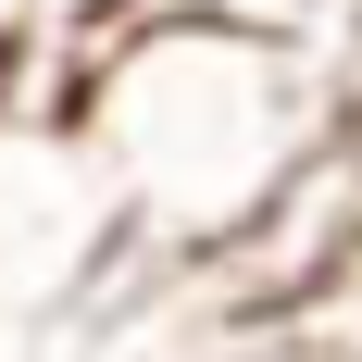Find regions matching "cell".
Wrapping results in <instances>:
<instances>
[{"mask_svg": "<svg viewBox=\"0 0 362 362\" xmlns=\"http://www.w3.org/2000/svg\"><path fill=\"white\" fill-rule=\"evenodd\" d=\"M0 125H13V50H0Z\"/></svg>", "mask_w": 362, "mask_h": 362, "instance_id": "cell-4", "label": "cell"}, {"mask_svg": "<svg viewBox=\"0 0 362 362\" xmlns=\"http://www.w3.org/2000/svg\"><path fill=\"white\" fill-rule=\"evenodd\" d=\"M37 37V0H0V50H25Z\"/></svg>", "mask_w": 362, "mask_h": 362, "instance_id": "cell-3", "label": "cell"}, {"mask_svg": "<svg viewBox=\"0 0 362 362\" xmlns=\"http://www.w3.org/2000/svg\"><path fill=\"white\" fill-rule=\"evenodd\" d=\"M75 125L100 138L125 225L163 262L225 250L313 150L350 125L313 37L238 25V13H125L75 63Z\"/></svg>", "mask_w": 362, "mask_h": 362, "instance_id": "cell-1", "label": "cell"}, {"mask_svg": "<svg viewBox=\"0 0 362 362\" xmlns=\"http://www.w3.org/2000/svg\"><path fill=\"white\" fill-rule=\"evenodd\" d=\"M350 25H362V0H350Z\"/></svg>", "mask_w": 362, "mask_h": 362, "instance_id": "cell-5", "label": "cell"}, {"mask_svg": "<svg viewBox=\"0 0 362 362\" xmlns=\"http://www.w3.org/2000/svg\"><path fill=\"white\" fill-rule=\"evenodd\" d=\"M300 325L325 337V350H337V362H362V262H350V275H337V288H325V300H313V313H300Z\"/></svg>", "mask_w": 362, "mask_h": 362, "instance_id": "cell-2", "label": "cell"}]
</instances>
